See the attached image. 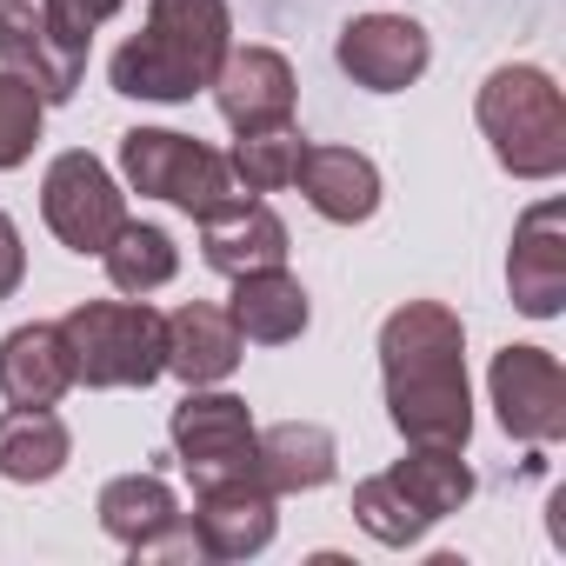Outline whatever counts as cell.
Segmentation results:
<instances>
[{
	"label": "cell",
	"mask_w": 566,
	"mask_h": 566,
	"mask_svg": "<svg viewBox=\"0 0 566 566\" xmlns=\"http://www.w3.org/2000/svg\"><path fill=\"white\" fill-rule=\"evenodd\" d=\"M380 380L387 413L407 447H467L473 394H467V327L440 301H407L380 327Z\"/></svg>",
	"instance_id": "1"
},
{
	"label": "cell",
	"mask_w": 566,
	"mask_h": 566,
	"mask_svg": "<svg viewBox=\"0 0 566 566\" xmlns=\"http://www.w3.org/2000/svg\"><path fill=\"white\" fill-rule=\"evenodd\" d=\"M233 48L227 0H147V28L114 54V94L127 101H193L213 87Z\"/></svg>",
	"instance_id": "2"
},
{
	"label": "cell",
	"mask_w": 566,
	"mask_h": 566,
	"mask_svg": "<svg viewBox=\"0 0 566 566\" xmlns=\"http://www.w3.org/2000/svg\"><path fill=\"white\" fill-rule=\"evenodd\" d=\"M467 500H473V467L460 460V447H413L400 467L354 486V520L380 546H413Z\"/></svg>",
	"instance_id": "3"
},
{
	"label": "cell",
	"mask_w": 566,
	"mask_h": 566,
	"mask_svg": "<svg viewBox=\"0 0 566 566\" xmlns=\"http://www.w3.org/2000/svg\"><path fill=\"white\" fill-rule=\"evenodd\" d=\"M473 114L513 180H553L566 167V101L546 67H493Z\"/></svg>",
	"instance_id": "4"
},
{
	"label": "cell",
	"mask_w": 566,
	"mask_h": 566,
	"mask_svg": "<svg viewBox=\"0 0 566 566\" xmlns=\"http://www.w3.org/2000/svg\"><path fill=\"white\" fill-rule=\"evenodd\" d=\"M54 327L74 380L87 387H154L167 374V314L147 301H81Z\"/></svg>",
	"instance_id": "5"
},
{
	"label": "cell",
	"mask_w": 566,
	"mask_h": 566,
	"mask_svg": "<svg viewBox=\"0 0 566 566\" xmlns=\"http://www.w3.org/2000/svg\"><path fill=\"white\" fill-rule=\"evenodd\" d=\"M120 174H127L134 193L174 200V207L193 213V220H207V213H220L227 200H240L227 154H213V147L193 140V134H167V127H134V134H120Z\"/></svg>",
	"instance_id": "6"
},
{
	"label": "cell",
	"mask_w": 566,
	"mask_h": 566,
	"mask_svg": "<svg viewBox=\"0 0 566 566\" xmlns=\"http://www.w3.org/2000/svg\"><path fill=\"white\" fill-rule=\"evenodd\" d=\"M167 433H174V453H180L193 493H200V486H227V480H260V453H253V413H247V400L187 387V400L174 407ZM260 486H266V480H260Z\"/></svg>",
	"instance_id": "7"
},
{
	"label": "cell",
	"mask_w": 566,
	"mask_h": 566,
	"mask_svg": "<svg viewBox=\"0 0 566 566\" xmlns=\"http://www.w3.org/2000/svg\"><path fill=\"white\" fill-rule=\"evenodd\" d=\"M41 213L54 227V240L67 253H107V240L127 227V200L114 187V174L94 154H61L41 180Z\"/></svg>",
	"instance_id": "8"
},
{
	"label": "cell",
	"mask_w": 566,
	"mask_h": 566,
	"mask_svg": "<svg viewBox=\"0 0 566 566\" xmlns=\"http://www.w3.org/2000/svg\"><path fill=\"white\" fill-rule=\"evenodd\" d=\"M101 526L134 559H207L193 539V520L180 513L174 486L160 473H120L101 486Z\"/></svg>",
	"instance_id": "9"
},
{
	"label": "cell",
	"mask_w": 566,
	"mask_h": 566,
	"mask_svg": "<svg viewBox=\"0 0 566 566\" xmlns=\"http://www.w3.org/2000/svg\"><path fill=\"white\" fill-rule=\"evenodd\" d=\"M493 407L500 427L526 447H546L566 433V374L546 347H500L493 354Z\"/></svg>",
	"instance_id": "10"
},
{
	"label": "cell",
	"mask_w": 566,
	"mask_h": 566,
	"mask_svg": "<svg viewBox=\"0 0 566 566\" xmlns=\"http://www.w3.org/2000/svg\"><path fill=\"white\" fill-rule=\"evenodd\" d=\"M334 61H340V74H347L354 87H367V94H400V87H413V81L427 74L433 41H427V28L407 21V14H367V21H347V28H340Z\"/></svg>",
	"instance_id": "11"
},
{
	"label": "cell",
	"mask_w": 566,
	"mask_h": 566,
	"mask_svg": "<svg viewBox=\"0 0 566 566\" xmlns=\"http://www.w3.org/2000/svg\"><path fill=\"white\" fill-rule=\"evenodd\" d=\"M213 107L233 134H273L294 127V67L273 48H227L213 74Z\"/></svg>",
	"instance_id": "12"
},
{
	"label": "cell",
	"mask_w": 566,
	"mask_h": 566,
	"mask_svg": "<svg viewBox=\"0 0 566 566\" xmlns=\"http://www.w3.org/2000/svg\"><path fill=\"white\" fill-rule=\"evenodd\" d=\"M0 67H8L14 81H28L54 107V101H74V87L87 74V54L67 48L48 28V14L34 8V0H0Z\"/></svg>",
	"instance_id": "13"
},
{
	"label": "cell",
	"mask_w": 566,
	"mask_h": 566,
	"mask_svg": "<svg viewBox=\"0 0 566 566\" xmlns=\"http://www.w3.org/2000/svg\"><path fill=\"white\" fill-rule=\"evenodd\" d=\"M506 287H513L520 314H533V321L559 314V301H566V207L559 200H539L520 213L513 253H506Z\"/></svg>",
	"instance_id": "14"
},
{
	"label": "cell",
	"mask_w": 566,
	"mask_h": 566,
	"mask_svg": "<svg viewBox=\"0 0 566 566\" xmlns=\"http://www.w3.org/2000/svg\"><path fill=\"white\" fill-rule=\"evenodd\" d=\"M200 260L213 273H260V266H287V220H280L266 200L240 193L220 213L200 220Z\"/></svg>",
	"instance_id": "15"
},
{
	"label": "cell",
	"mask_w": 566,
	"mask_h": 566,
	"mask_svg": "<svg viewBox=\"0 0 566 566\" xmlns=\"http://www.w3.org/2000/svg\"><path fill=\"white\" fill-rule=\"evenodd\" d=\"M193 539L207 559H253L273 539V493L260 480H227L193 493Z\"/></svg>",
	"instance_id": "16"
},
{
	"label": "cell",
	"mask_w": 566,
	"mask_h": 566,
	"mask_svg": "<svg viewBox=\"0 0 566 566\" xmlns=\"http://www.w3.org/2000/svg\"><path fill=\"white\" fill-rule=\"evenodd\" d=\"M294 180H301L307 207H314L321 220H334V227H360V220H374V207H380V167H374L367 154H354V147H314V140H307Z\"/></svg>",
	"instance_id": "17"
},
{
	"label": "cell",
	"mask_w": 566,
	"mask_h": 566,
	"mask_svg": "<svg viewBox=\"0 0 566 566\" xmlns=\"http://www.w3.org/2000/svg\"><path fill=\"white\" fill-rule=\"evenodd\" d=\"M240 327L227 307H207V301H187L167 314V374H180L187 387H213L240 367Z\"/></svg>",
	"instance_id": "18"
},
{
	"label": "cell",
	"mask_w": 566,
	"mask_h": 566,
	"mask_svg": "<svg viewBox=\"0 0 566 566\" xmlns=\"http://www.w3.org/2000/svg\"><path fill=\"white\" fill-rule=\"evenodd\" d=\"M233 327L240 340H260V347H287L307 334V287L287 273V266H260V273H233Z\"/></svg>",
	"instance_id": "19"
},
{
	"label": "cell",
	"mask_w": 566,
	"mask_h": 566,
	"mask_svg": "<svg viewBox=\"0 0 566 566\" xmlns=\"http://www.w3.org/2000/svg\"><path fill=\"white\" fill-rule=\"evenodd\" d=\"M67 387H74V367H67L61 327L34 321L0 340V394H8V407H54Z\"/></svg>",
	"instance_id": "20"
},
{
	"label": "cell",
	"mask_w": 566,
	"mask_h": 566,
	"mask_svg": "<svg viewBox=\"0 0 566 566\" xmlns=\"http://www.w3.org/2000/svg\"><path fill=\"white\" fill-rule=\"evenodd\" d=\"M253 453H260V480L266 493H307V486H327L334 480V433L314 427V420H280L266 433H253Z\"/></svg>",
	"instance_id": "21"
},
{
	"label": "cell",
	"mask_w": 566,
	"mask_h": 566,
	"mask_svg": "<svg viewBox=\"0 0 566 566\" xmlns=\"http://www.w3.org/2000/svg\"><path fill=\"white\" fill-rule=\"evenodd\" d=\"M74 433L54 407H8L0 413V480L14 486H41L67 467Z\"/></svg>",
	"instance_id": "22"
},
{
	"label": "cell",
	"mask_w": 566,
	"mask_h": 566,
	"mask_svg": "<svg viewBox=\"0 0 566 566\" xmlns=\"http://www.w3.org/2000/svg\"><path fill=\"white\" fill-rule=\"evenodd\" d=\"M107 280L127 294V301H147L154 287H167L174 280V266H180V253H174V240L160 233V227H140V220H127L114 240H107Z\"/></svg>",
	"instance_id": "23"
},
{
	"label": "cell",
	"mask_w": 566,
	"mask_h": 566,
	"mask_svg": "<svg viewBox=\"0 0 566 566\" xmlns=\"http://www.w3.org/2000/svg\"><path fill=\"white\" fill-rule=\"evenodd\" d=\"M301 134L294 127H273V134H240V147L227 154L233 180L247 193H280V187H294V167H301Z\"/></svg>",
	"instance_id": "24"
},
{
	"label": "cell",
	"mask_w": 566,
	"mask_h": 566,
	"mask_svg": "<svg viewBox=\"0 0 566 566\" xmlns=\"http://www.w3.org/2000/svg\"><path fill=\"white\" fill-rule=\"evenodd\" d=\"M41 114H48V101H41L28 81H14L8 67H0V174L21 167V160L34 154V140H41Z\"/></svg>",
	"instance_id": "25"
},
{
	"label": "cell",
	"mask_w": 566,
	"mask_h": 566,
	"mask_svg": "<svg viewBox=\"0 0 566 566\" xmlns=\"http://www.w3.org/2000/svg\"><path fill=\"white\" fill-rule=\"evenodd\" d=\"M127 8V0H41V14H48V28L67 41V48H81L87 54V41H94V28L101 21H114Z\"/></svg>",
	"instance_id": "26"
},
{
	"label": "cell",
	"mask_w": 566,
	"mask_h": 566,
	"mask_svg": "<svg viewBox=\"0 0 566 566\" xmlns=\"http://www.w3.org/2000/svg\"><path fill=\"white\" fill-rule=\"evenodd\" d=\"M21 273H28V253H21V227L0 213V301H8L21 287Z\"/></svg>",
	"instance_id": "27"
}]
</instances>
